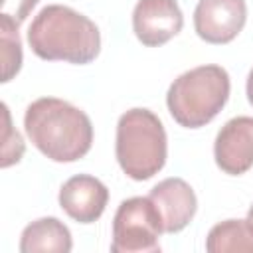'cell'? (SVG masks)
I'll return each mask as SVG.
<instances>
[{
  "instance_id": "obj_16",
  "label": "cell",
  "mask_w": 253,
  "mask_h": 253,
  "mask_svg": "<svg viewBox=\"0 0 253 253\" xmlns=\"http://www.w3.org/2000/svg\"><path fill=\"white\" fill-rule=\"evenodd\" d=\"M245 91H247V101H249V103H251V107H253V69H251V71H249V75H247Z\"/></svg>"
},
{
  "instance_id": "obj_13",
  "label": "cell",
  "mask_w": 253,
  "mask_h": 253,
  "mask_svg": "<svg viewBox=\"0 0 253 253\" xmlns=\"http://www.w3.org/2000/svg\"><path fill=\"white\" fill-rule=\"evenodd\" d=\"M18 26L12 18L0 14V45H2V83H8L22 67V42Z\"/></svg>"
},
{
  "instance_id": "obj_3",
  "label": "cell",
  "mask_w": 253,
  "mask_h": 253,
  "mask_svg": "<svg viewBox=\"0 0 253 253\" xmlns=\"http://www.w3.org/2000/svg\"><path fill=\"white\" fill-rule=\"evenodd\" d=\"M229 89L227 71L221 65L208 63L178 75L166 93V105L180 126L200 128L225 107Z\"/></svg>"
},
{
  "instance_id": "obj_7",
  "label": "cell",
  "mask_w": 253,
  "mask_h": 253,
  "mask_svg": "<svg viewBox=\"0 0 253 253\" xmlns=\"http://www.w3.org/2000/svg\"><path fill=\"white\" fill-rule=\"evenodd\" d=\"M184 16L176 0H138L132 10V30L142 45L158 47L180 34Z\"/></svg>"
},
{
  "instance_id": "obj_1",
  "label": "cell",
  "mask_w": 253,
  "mask_h": 253,
  "mask_svg": "<svg viewBox=\"0 0 253 253\" xmlns=\"http://www.w3.org/2000/svg\"><path fill=\"white\" fill-rule=\"evenodd\" d=\"M24 128L32 144L53 162H75L93 144L91 119L57 97H40L28 105Z\"/></svg>"
},
{
  "instance_id": "obj_2",
  "label": "cell",
  "mask_w": 253,
  "mask_h": 253,
  "mask_svg": "<svg viewBox=\"0 0 253 253\" xmlns=\"http://www.w3.org/2000/svg\"><path fill=\"white\" fill-rule=\"evenodd\" d=\"M28 42L32 51L45 61L85 65L101 51L95 22L63 4H49L38 12L28 30Z\"/></svg>"
},
{
  "instance_id": "obj_5",
  "label": "cell",
  "mask_w": 253,
  "mask_h": 253,
  "mask_svg": "<svg viewBox=\"0 0 253 253\" xmlns=\"http://www.w3.org/2000/svg\"><path fill=\"white\" fill-rule=\"evenodd\" d=\"M162 219L150 198L134 196L115 211L113 217V253H156L160 251Z\"/></svg>"
},
{
  "instance_id": "obj_17",
  "label": "cell",
  "mask_w": 253,
  "mask_h": 253,
  "mask_svg": "<svg viewBox=\"0 0 253 253\" xmlns=\"http://www.w3.org/2000/svg\"><path fill=\"white\" fill-rule=\"evenodd\" d=\"M245 221H247V225H249V229L253 231V206L249 208V211H247V217H245Z\"/></svg>"
},
{
  "instance_id": "obj_8",
  "label": "cell",
  "mask_w": 253,
  "mask_h": 253,
  "mask_svg": "<svg viewBox=\"0 0 253 253\" xmlns=\"http://www.w3.org/2000/svg\"><path fill=\"white\" fill-rule=\"evenodd\" d=\"M213 158L221 172L241 176L253 168V117L229 119L213 142Z\"/></svg>"
},
{
  "instance_id": "obj_6",
  "label": "cell",
  "mask_w": 253,
  "mask_h": 253,
  "mask_svg": "<svg viewBox=\"0 0 253 253\" xmlns=\"http://www.w3.org/2000/svg\"><path fill=\"white\" fill-rule=\"evenodd\" d=\"M247 20L245 0H200L194 10L196 34L208 43H229Z\"/></svg>"
},
{
  "instance_id": "obj_11",
  "label": "cell",
  "mask_w": 253,
  "mask_h": 253,
  "mask_svg": "<svg viewBox=\"0 0 253 253\" xmlns=\"http://www.w3.org/2000/svg\"><path fill=\"white\" fill-rule=\"evenodd\" d=\"M73 247L71 233L57 217H40L28 223L20 237L22 253H69Z\"/></svg>"
},
{
  "instance_id": "obj_12",
  "label": "cell",
  "mask_w": 253,
  "mask_h": 253,
  "mask_svg": "<svg viewBox=\"0 0 253 253\" xmlns=\"http://www.w3.org/2000/svg\"><path fill=\"white\" fill-rule=\"evenodd\" d=\"M206 249L210 253L253 251V231L245 219L219 221L210 229L206 237Z\"/></svg>"
},
{
  "instance_id": "obj_10",
  "label": "cell",
  "mask_w": 253,
  "mask_h": 253,
  "mask_svg": "<svg viewBox=\"0 0 253 253\" xmlns=\"http://www.w3.org/2000/svg\"><path fill=\"white\" fill-rule=\"evenodd\" d=\"M109 202L107 186L89 174L71 176L59 190V206L61 210L79 223L97 221Z\"/></svg>"
},
{
  "instance_id": "obj_14",
  "label": "cell",
  "mask_w": 253,
  "mask_h": 253,
  "mask_svg": "<svg viewBox=\"0 0 253 253\" xmlns=\"http://www.w3.org/2000/svg\"><path fill=\"white\" fill-rule=\"evenodd\" d=\"M2 115H4V134H2V160H0V166L8 168V166L20 162L26 146H24V140H22L20 132L12 126L10 111H8L6 103H2Z\"/></svg>"
},
{
  "instance_id": "obj_4",
  "label": "cell",
  "mask_w": 253,
  "mask_h": 253,
  "mask_svg": "<svg viewBox=\"0 0 253 253\" xmlns=\"http://www.w3.org/2000/svg\"><path fill=\"white\" fill-rule=\"evenodd\" d=\"M162 121L148 109H130L117 123L115 154L121 170L144 182L158 174L166 164L168 144Z\"/></svg>"
},
{
  "instance_id": "obj_15",
  "label": "cell",
  "mask_w": 253,
  "mask_h": 253,
  "mask_svg": "<svg viewBox=\"0 0 253 253\" xmlns=\"http://www.w3.org/2000/svg\"><path fill=\"white\" fill-rule=\"evenodd\" d=\"M36 4L38 0H2L0 14L12 18L16 24H22L30 16V12L36 8Z\"/></svg>"
},
{
  "instance_id": "obj_9",
  "label": "cell",
  "mask_w": 253,
  "mask_h": 253,
  "mask_svg": "<svg viewBox=\"0 0 253 253\" xmlns=\"http://www.w3.org/2000/svg\"><path fill=\"white\" fill-rule=\"evenodd\" d=\"M148 198L158 210L164 233L182 231L192 221L198 210L196 194L192 186L182 178H166L158 182L150 190Z\"/></svg>"
}]
</instances>
